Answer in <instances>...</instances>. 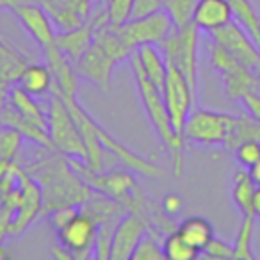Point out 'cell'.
I'll return each instance as SVG.
<instances>
[{"mask_svg": "<svg viewBox=\"0 0 260 260\" xmlns=\"http://www.w3.org/2000/svg\"><path fill=\"white\" fill-rule=\"evenodd\" d=\"M43 192V216L55 207L82 205L91 187L79 177L70 159L55 148L40 146L36 159L23 166Z\"/></svg>", "mask_w": 260, "mask_h": 260, "instance_id": "obj_1", "label": "cell"}, {"mask_svg": "<svg viewBox=\"0 0 260 260\" xmlns=\"http://www.w3.org/2000/svg\"><path fill=\"white\" fill-rule=\"evenodd\" d=\"M130 68H132V75H134L141 105L145 107L146 116H148L153 130L157 132L162 145L170 152L171 160H173L175 175L180 177L182 171H184V138L177 136V132L173 130L170 112H168L166 107V100H164V93L145 75L136 52L130 55Z\"/></svg>", "mask_w": 260, "mask_h": 260, "instance_id": "obj_2", "label": "cell"}, {"mask_svg": "<svg viewBox=\"0 0 260 260\" xmlns=\"http://www.w3.org/2000/svg\"><path fill=\"white\" fill-rule=\"evenodd\" d=\"M48 136L55 150L70 159H80L87 162V146L73 119L66 102L59 94H52L48 100Z\"/></svg>", "mask_w": 260, "mask_h": 260, "instance_id": "obj_3", "label": "cell"}, {"mask_svg": "<svg viewBox=\"0 0 260 260\" xmlns=\"http://www.w3.org/2000/svg\"><path fill=\"white\" fill-rule=\"evenodd\" d=\"M198 40L200 29L191 23L182 29H173L159 45L166 62L185 77L194 94L198 91Z\"/></svg>", "mask_w": 260, "mask_h": 260, "instance_id": "obj_4", "label": "cell"}, {"mask_svg": "<svg viewBox=\"0 0 260 260\" xmlns=\"http://www.w3.org/2000/svg\"><path fill=\"white\" fill-rule=\"evenodd\" d=\"M210 52V64L221 73L224 82V89L234 100H242L248 93L258 91V77L253 70L244 66L241 61L234 57L223 45L216 43L212 40V45L209 48Z\"/></svg>", "mask_w": 260, "mask_h": 260, "instance_id": "obj_5", "label": "cell"}, {"mask_svg": "<svg viewBox=\"0 0 260 260\" xmlns=\"http://www.w3.org/2000/svg\"><path fill=\"white\" fill-rule=\"evenodd\" d=\"M116 29L125 43L136 52L143 45H160L175 29V25L170 15L160 9L143 18H128L125 23L116 25Z\"/></svg>", "mask_w": 260, "mask_h": 260, "instance_id": "obj_6", "label": "cell"}, {"mask_svg": "<svg viewBox=\"0 0 260 260\" xmlns=\"http://www.w3.org/2000/svg\"><path fill=\"white\" fill-rule=\"evenodd\" d=\"M230 114L196 109L191 111L184 128V139L202 146H224L232 125Z\"/></svg>", "mask_w": 260, "mask_h": 260, "instance_id": "obj_7", "label": "cell"}, {"mask_svg": "<svg viewBox=\"0 0 260 260\" xmlns=\"http://www.w3.org/2000/svg\"><path fill=\"white\" fill-rule=\"evenodd\" d=\"M162 93H164V100H166L168 112H170L173 130L177 132V136L184 138L185 121H187L189 114H191L192 102H194L196 96L194 91L191 89L185 77L177 68L168 64V75H166Z\"/></svg>", "mask_w": 260, "mask_h": 260, "instance_id": "obj_8", "label": "cell"}, {"mask_svg": "<svg viewBox=\"0 0 260 260\" xmlns=\"http://www.w3.org/2000/svg\"><path fill=\"white\" fill-rule=\"evenodd\" d=\"M16 182L20 187V203L13 217L9 235H22L40 214H43V192L41 187L23 166L16 168Z\"/></svg>", "mask_w": 260, "mask_h": 260, "instance_id": "obj_9", "label": "cell"}, {"mask_svg": "<svg viewBox=\"0 0 260 260\" xmlns=\"http://www.w3.org/2000/svg\"><path fill=\"white\" fill-rule=\"evenodd\" d=\"M98 224L80 210L68 224L57 230V241L72 253L73 260H87L94 256Z\"/></svg>", "mask_w": 260, "mask_h": 260, "instance_id": "obj_10", "label": "cell"}, {"mask_svg": "<svg viewBox=\"0 0 260 260\" xmlns=\"http://www.w3.org/2000/svg\"><path fill=\"white\" fill-rule=\"evenodd\" d=\"M210 36L216 43L223 45L237 61L255 72L256 64L260 62V50L241 23L234 20L228 25L210 32Z\"/></svg>", "mask_w": 260, "mask_h": 260, "instance_id": "obj_11", "label": "cell"}, {"mask_svg": "<svg viewBox=\"0 0 260 260\" xmlns=\"http://www.w3.org/2000/svg\"><path fill=\"white\" fill-rule=\"evenodd\" d=\"M16 20L23 25V29L30 34L34 41L40 45L41 50L54 47L55 45V30L50 16L47 15L43 8L36 0H27L22 4H16L13 8Z\"/></svg>", "mask_w": 260, "mask_h": 260, "instance_id": "obj_12", "label": "cell"}, {"mask_svg": "<svg viewBox=\"0 0 260 260\" xmlns=\"http://www.w3.org/2000/svg\"><path fill=\"white\" fill-rule=\"evenodd\" d=\"M148 232L145 219L134 212H126L114 228L111 244V260H130L138 242Z\"/></svg>", "mask_w": 260, "mask_h": 260, "instance_id": "obj_13", "label": "cell"}, {"mask_svg": "<svg viewBox=\"0 0 260 260\" xmlns=\"http://www.w3.org/2000/svg\"><path fill=\"white\" fill-rule=\"evenodd\" d=\"M116 66V61L96 43L93 41L91 47L75 61L77 73L84 77L86 80L93 82L98 87H109L112 77V70Z\"/></svg>", "mask_w": 260, "mask_h": 260, "instance_id": "obj_14", "label": "cell"}, {"mask_svg": "<svg viewBox=\"0 0 260 260\" xmlns=\"http://www.w3.org/2000/svg\"><path fill=\"white\" fill-rule=\"evenodd\" d=\"M59 30L80 27L91 13L89 0H36Z\"/></svg>", "mask_w": 260, "mask_h": 260, "instance_id": "obj_15", "label": "cell"}, {"mask_svg": "<svg viewBox=\"0 0 260 260\" xmlns=\"http://www.w3.org/2000/svg\"><path fill=\"white\" fill-rule=\"evenodd\" d=\"M47 64L54 75V86L52 91L61 98H77V87H79V73L77 68L72 64V59H68L57 45L43 50Z\"/></svg>", "mask_w": 260, "mask_h": 260, "instance_id": "obj_16", "label": "cell"}, {"mask_svg": "<svg viewBox=\"0 0 260 260\" xmlns=\"http://www.w3.org/2000/svg\"><path fill=\"white\" fill-rule=\"evenodd\" d=\"M98 138H100V141H102V145H104L105 150H109V152L114 153V155L118 157V159L121 160L126 168H130V170L136 171V173L145 175V177H162V175L166 173V170H164L162 166L150 162V160L143 159L141 155L134 153L132 150H128L125 145H121L118 139L112 138L107 130L102 128L100 125H98Z\"/></svg>", "mask_w": 260, "mask_h": 260, "instance_id": "obj_17", "label": "cell"}, {"mask_svg": "<svg viewBox=\"0 0 260 260\" xmlns=\"http://www.w3.org/2000/svg\"><path fill=\"white\" fill-rule=\"evenodd\" d=\"M230 22H234V11L226 0H198L192 23L200 30L210 34Z\"/></svg>", "mask_w": 260, "mask_h": 260, "instance_id": "obj_18", "label": "cell"}, {"mask_svg": "<svg viewBox=\"0 0 260 260\" xmlns=\"http://www.w3.org/2000/svg\"><path fill=\"white\" fill-rule=\"evenodd\" d=\"M94 41V27L89 22H84L80 27H75L72 30H59L55 32V45L57 48L72 59L73 62L91 47Z\"/></svg>", "mask_w": 260, "mask_h": 260, "instance_id": "obj_19", "label": "cell"}, {"mask_svg": "<svg viewBox=\"0 0 260 260\" xmlns=\"http://www.w3.org/2000/svg\"><path fill=\"white\" fill-rule=\"evenodd\" d=\"M16 84L32 96H45L52 91L54 75L48 64H27L20 73Z\"/></svg>", "mask_w": 260, "mask_h": 260, "instance_id": "obj_20", "label": "cell"}, {"mask_svg": "<svg viewBox=\"0 0 260 260\" xmlns=\"http://www.w3.org/2000/svg\"><path fill=\"white\" fill-rule=\"evenodd\" d=\"M136 55H138L139 64H141L145 75L162 91L168 75V62L164 59L162 52L157 50L155 45H143L136 50Z\"/></svg>", "mask_w": 260, "mask_h": 260, "instance_id": "obj_21", "label": "cell"}, {"mask_svg": "<svg viewBox=\"0 0 260 260\" xmlns=\"http://www.w3.org/2000/svg\"><path fill=\"white\" fill-rule=\"evenodd\" d=\"M8 98L15 109L32 125L40 126V128L47 130L48 132V118L43 111H41L40 104H36L32 94H29L27 91H23L20 86H13L8 93Z\"/></svg>", "mask_w": 260, "mask_h": 260, "instance_id": "obj_22", "label": "cell"}, {"mask_svg": "<svg viewBox=\"0 0 260 260\" xmlns=\"http://www.w3.org/2000/svg\"><path fill=\"white\" fill-rule=\"evenodd\" d=\"M177 230L180 232V235L187 242H191L196 249L203 251L207 248L210 241L214 237V228L205 217L202 216H191L187 219H184L177 226Z\"/></svg>", "mask_w": 260, "mask_h": 260, "instance_id": "obj_23", "label": "cell"}, {"mask_svg": "<svg viewBox=\"0 0 260 260\" xmlns=\"http://www.w3.org/2000/svg\"><path fill=\"white\" fill-rule=\"evenodd\" d=\"M256 139L260 141V121L253 116H234L224 148L235 150L241 143Z\"/></svg>", "mask_w": 260, "mask_h": 260, "instance_id": "obj_24", "label": "cell"}, {"mask_svg": "<svg viewBox=\"0 0 260 260\" xmlns=\"http://www.w3.org/2000/svg\"><path fill=\"white\" fill-rule=\"evenodd\" d=\"M255 191H256V185L253 184L248 170H246V168L239 170L234 177L232 198H234V203L237 205V209L241 210L242 214H253V216H255V210H253Z\"/></svg>", "mask_w": 260, "mask_h": 260, "instance_id": "obj_25", "label": "cell"}, {"mask_svg": "<svg viewBox=\"0 0 260 260\" xmlns=\"http://www.w3.org/2000/svg\"><path fill=\"white\" fill-rule=\"evenodd\" d=\"M234 11L235 22H239L246 29V32L251 36L255 45L260 50V16L255 11L249 0H226Z\"/></svg>", "mask_w": 260, "mask_h": 260, "instance_id": "obj_26", "label": "cell"}, {"mask_svg": "<svg viewBox=\"0 0 260 260\" xmlns=\"http://www.w3.org/2000/svg\"><path fill=\"white\" fill-rule=\"evenodd\" d=\"M27 64L29 62L23 55H20L18 52L13 50L0 40V82L8 84V86L11 82H16Z\"/></svg>", "mask_w": 260, "mask_h": 260, "instance_id": "obj_27", "label": "cell"}, {"mask_svg": "<svg viewBox=\"0 0 260 260\" xmlns=\"http://www.w3.org/2000/svg\"><path fill=\"white\" fill-rule=\"evenodd\" d=\"M162 251H164V256L170 260H194L196 256L202 253L200 249H196L191 242L185 241L178 230L164 235Z\"/></svg>", "mask_w": 260, "mask_h": 260, "instance_id": "obj_28", "label": "cell"}, {"mask_svg": "<svg viewBox=\"0 0 260 260\" xmlns=\"http://www.w3.org/2000/svg\"><path fill=\"white\" fill-rule=\"evenodd\" d=\"M198 0H164L162 9L170 15L175 29H182L192 23Z\"/></svg>", "mask_w": 260, "mask_h": 260, "instance_id": "obj_29", "label": "cell"}, {"mask_svg": "<svg viewBox=\"0 0 260 260\" xmlns=\"http://www.w3.org/2000/svg\"><path fill=\"white\" fill-rule=\"evenodd\" d=\"M253 214H242L241 226H239L237 237L234 242V258L253 260L255 255L251 251V239H253V224H255Z\"/></svg>", "mask_w": 260, "mask_h": 260, "instance_id": "obj_30", "label": "cell"}, {"mask_svg": "<svg viewBox=\"0 0 260 260\" xmlns=\"http://www.w3.org/2000/svg\"><path fill=\"white\" fill-rule=\"evenodd\" d=\"M25 141L18 130L11 126L0 125V160L4 162H18V153Z\"/></svg>", "mask_w": 260, "mask_h": 260, "instance_id": "obj_31", "label": "cell"}, {"mask_svg": "<svg viewBox=\"0 0 260 260\" xmlns=\"http://www.w3.org/2000/svg\"><path fill=\"white\" fill-rule=\"evenodd\" d=\"M166 258L162 251V242H159V237L148 234L138 242L134 253L130 256V260H162Z\"/></svg>", "mask_w": 260, "mask_h": 260, "instance_id": "obj_32", "label": "cell"}, {"mask_svg": "<svg viewBox=\"0 0 260 260\" xmlns=\"http://www.w3.org/2000/svg\"><path fill=\"white\" fill-rule=\"evenodd\" d=\"M79 212H80V205H62V207L52 209L50 212H47L45 216H47V219H48V224L57 232V230H61L64 224H68Z\"/></svg>", "mask_w": 260, "mask_h": 260, "instance_id": "obj_33", "label": "cell"}, {"mask_svg": "<svg viewBox=\"0 0 260 260\" xmlns=\"http://www.w3.org/2000/svg\"><path fill=\"white\" fill-rule=\"evenodd\" d=\"M235 152V159L241 164L242 168L249 170L256 160L260 159V141L251 139V141H244L234 150Z\"/></svg>", "mask_w": 260, "mask_h": 260, "instance_id": "obj_34", "label": "cell"}, {"mask_svg": "<svg viewBox=\"0 0 260 260\" xmlns=\"http://www.w3.org/2000/svg\"><path fill=\"white\" fill-rule=\"evenodd\" d=\"M132 4L134 0H109L107 2V11L109 20L114 25L125 23L130 18V11H132Z\"/></svg>", "mask_w": 260, "mask_h": 260, "instance_id": "obj_35", "label": "cell"}, {"mask_svg": "<svg viewBox=\"0 0 260 260\" xmlns=\"http://www.w3.org/2000/svg\"><path fill=\"white\" fill-rule=\"evenodd\" d=\"M202 253L209 258H234V244H228L221 239L212 237V241L207 244V248Z\"/></svg>", "mask_w": 260, "mask_h": 260, "instance_id": "obj_36", "label": "cell"}, {"mask_svg": "<svg viewBox=\"0 0 260 260\" xmlns=\"http://www.w3.org/2000/svg\"><path fill=\"white\" fill-rule=\"evenodd\" d=\"M164 0H134L132 4V11H130V18H143L152 13H157L162 9Z\"/></svg>", "mask_w": 260, "mask_h": 260, "instance_id": "obj_37", "label": "cell"}, {"mask_svg": "<svg viewBox=\"0 0 260 260\" xmlns=\"http://www.w3.org/2000/svg\"><path fill=\"white\" fill-rule=\"evenodd\" d=\"M160 207H162V210L168 214V216L175 217L182 212V209H184V198H182L180 194H177V192H168V194L162 198Z\"/></svg>", "mask_w": 260, "mask_h": 260, "instance_id": "obj_38", "label": "cell"}, {"mask_svg": "<svg viewBox=\"0 0 260 260\" xmlns=\"http://www.w3.org/2000/svg\"><path fill=\"white\" fill-rule=\"evenodd\" d=\"M241 102L246 105V109H248L249 116H253V118L258 119V121H260V93H258V91L248 93L244 98H242Z\"/></svg>", "mask_w": 260, "mask_h": 260, "instance_id": "obj_39", "label": "cell"}, {"mask_svg": "<svg viewBox=\"0 0 260 260\" xmlns=\"http://www.w3.org/2000/svg\"><path fill=\"white\" fill-rule=\"evenodd\" d=\"M248 173H249V177H251L253 184H255L256 187H260V159L256 160V162L253 164L251 168H249Z\"/></svg>", "mask_w": 260, "mask_h": 260, "instance_id": "obj_40", "label": "cell"}, {"mask_svg": "<svg viewBox=\"0 0 260 260\" xmlns=\"http://www.w3.org/2000/svg\"><path fill=\"white\" fill-rule=\"evenodd\" d=\"M52 253H54V255L57 256V258H61V260H73L72 253H70L66 248H62L61 244H59V246H55V248L52 249Z\"/></svg>", "mask_w": 260, "mask_h": 260, "instance_id": "obj_41", "label": "cell"}, {"mask_svg": "<svg viewBox=\"0 0 260 260\" xmlns=\"http://www.w3.org/2000/svg\"><path fill=\"white\" fill-rule=\"evenodd\" d=\"M253 210H255V216L260 217V187H256L255 198H253Z\"/></svg>", "mask_w": 260, "mask_h": 260, "instance_id": "obj_42", "label": "cell"}, {"mask_svg": "<svg viewBox=\"0 0 260 260\" xmlns=\"http://www.w3.org/2000/svg\"><path fill=\"white\" fill-rule=\"evenodd\" d=\"M22 2H27V0H0V9L4 8H15L16 4H22Z\"/></svg>", "mask_w": 260, "mask_h": 260, "instance_id": "obj_43", "label": "cell"}, {"mask_svg": "<svg viewBox=\"0 0 260 260\" xmlns=\"http://www.w3.org/2000/svg\"><path fill=\"white\" fill-rule=\"evenodd\" d=\"M4 258H8V253H6V249L0 244V260H4Z\"/></svg>", "mask_w": 260, "mask_h": 260, "instance_id": "obj_44", "label": "cell"}, {"mask_svg": "<svg viewBox=\"0 0 260 260\" xmlns=\"http://www.w3.org/2000/svg\"><path fill=\"white\" fill-rule=\"evenodd\" d=\"M255 75L260 79V62H258V64H256V68H255Z\"/></svg>", "mask_w": 260, "mask_h": 260, "instance_id": "obj_45", "label": "cell"}, {"mask_svg": "<svg viewBox=\"0 0 260 260\" xmlns=\"http://www.w3.org/2000/svg\"><path fill=\"white\" fill-rule=\"evenodd\" d=\"M260 80V79H258ZM258 93H260V82H258Z\"/></svg>", "mask_w": 260, "mask_h": 260, "instance_id": "obj_46", "label": "cell"}]
</instances>
